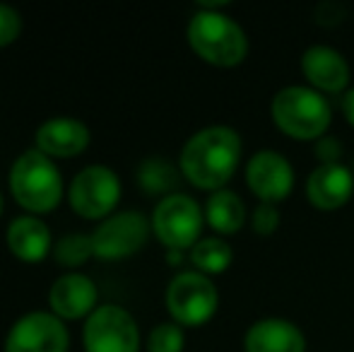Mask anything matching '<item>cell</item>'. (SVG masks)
Listing matches in <instances>:
<instances>
[{
	"label": "cell",
	"instance_id": "ac0fdd59",
	"mask_svg": "<svg viewBox=\"0 0 354 352\" xmlns=\"http://www.w3.org/2000/svg\"><path fill=\"white\" fill-rule=\"evenodd\" d=\"M8 249L24 263H39L51 251V232L34 215H24L10 222Z\"/></svg>",
	"mask_w": 354,
	"mask_h": 352
},
{
	"label": "cell",
	"instance_id": "f1b7e54d",
	"mask_svg": "<svg viewBox=\"0 0 354 352\" xmlns=\"http://www.w3.org/2000/svg\"><path fill=\"white\" fill-rule=\"evenodd\" d=\"M350 169H352V174H354V160H352V165H350Z\"/></svg>",
	"mask_w": 354,
	"mask_h": 352
},
{
	"label": "cell",
	"instance_id": "8fae6325",
	"mask_svg": "<svg viewBox=\"0 0 354 352\" xmlns=\"http://www.w3.org/2000/svg\"><path fill=\"white\" fill-rule=\"evenodd\" d=\"M299 68L306 85L323 97H342L352 87V68L337 48L313 44L299 58Z\"/></svg>",
	"mask_w": 354,
	"mask_h": 352
},
{
	"label": "cell",
	"instance_id": "ffe728a7",
	"mask_svg": "<svg viewBox=\"0 0 354 352\" xmlns=\"http://www.w3.org/2000/svg\"><path fill=\"white\" fill-rule=\"evenodd\" d=\"M140 183L147 193L157 196V193H164V198L176 193L178 183V176H176V169L171 165H167L164 160H147L142 162L140 167Z\"/></svg>",
	"mask_w": 354,
	"mask_h": 352
},
{
	"label": "cell",
	"instance_id": "7402d4cb",
	"mask_svg": "<svg viewBox=\"0 0 354 352\" xmlns=\"http://www.w3.org/2000/svg\"><path fill=\"white\" fill-rule=\"evenodd\" d=\"M186 333L178 324H159L147 335V352H183Z\"/></svg>",
	"mask_w": 354,
	"mask_h": 352
},
{
	"label": "cell",
	"instance_id": "603a6c76",
	"mask_svg": "<svg viewBox=\"0 0 354 352\" xmlns=\"http://www.w3.org/2000/svg\"><path fill=\"white\" fill-rule=\"evenodd\" d=\"M282 215L277 210V205H268V203H258L256 207L248 215V225H251V232L258 237H272L277 230H280Z\"/></svg>",
	"mask_w": 354,
	"mask_h": 352
},
{
	"label": "cell",
	"instance_id": "9c48e42d",
	"mask_svg": "<svg viewBox=\"0 0 354 352\" xmlns=\"http://www.w3.org/2000/svg\"><path fill=\"white\" fill-rule=\"evenodd\" d=\"M71 205L84 220H102L111 215L121 198V181L116 172L102 165L84 167L71 183Z\"/></svg>",
	"mask_w": 354,
	"mask_h": 352
},
{
	"label": "cell",
	"instance_id": "4fadbf2b",
	"mask_svg": "<svg viewBox=\"0 0 354 352\" xmlns=\"http://www.w3.org/2000/svg\"><path fill=\"white\" fill-rule=\"evenodd\" d=\"M304 196L308 205L321 212L345 207L354 196V174L347 165H318L304 183Z\"/></svg>",
	"mask_w": 354,
	"mask_h": 352
},
{
	"label": "cell",
	"instance_id": "cb8c5ba5",
	"mask_svg": "<svg viewBox=\"0 0 354 352\" xmlns=\"http://www.w3.org/2000/svg\"><path fill=\"white\" fill-rule=\"evenodd\" d=\"M313 22L323 29H335L347 19V8L337 0H323L313 8Z\"/></svg>",
	"mask_w": 354,
	"mask_h": 352
},
{
	"label": "cell",
	"instance_id": "5b68a950",
	"mask_svg": "<svg viewBox=\"0 0 354 352\" xmlns=\"http://www.w3.org/2000/svg\"><path fill=\"white\" fill-rule=\"evenodd\" d=\"M167 309L181 328H198L217 314L219 290L212 277L198 270H183L171 277L167 287Z\"/></svg>",
	"mask_w": 354,
	"mask_h": 352
},
{
	"label": "cell",
	"instance_id": "4316f807",
	"mask_svg": "<svg viewBox=\"0 0 354 352\" xmlns=\"http://www.w3.org/2000/svg\"><path fill=\"white\" fill-rule=\"evenodd\" d=\"M342 116H345L347 126L354 128V85L342 94Z\"/></svg>",
	"mask_w": 354,
	"mask_h": 352
},
{
	"label": "cell",
	"instance_id": "5bb4252c",
	"mask_svg": "<svg viewBox=\"0 0 354 352\" xmlns=\"http://www.w3.org/2000/svg\"><path fill=\"white\" fill-rule=\"evenodd\" d=\"M304 331L282 316L253 321L243 333V352H306Z\"/></svg>",
	"mask_w": 354,
	"mask_h": 352
},
{
	"label": "cell",
	"instance_id": "ba28073f",
	"mask_svg": "<svg viewBox=\"0 0 354 352\" xmlns=\"http://www.w3.org/2000/svg\"><path fill=\"white\" fill-rule=\"evenodd\" d=\"M294 174H297L294 165L282 152L266 147L248 157L243 178H246V186L253 193V198H258V203L280 205L294 191V181H297Z\"/></svg>",
	"mask_w": 354,
	"mask_h": 352
},
{
	"label": "cell",
	"instance_id": "44dd1931",
	"mask_svg": "<svg viewBox=\"0 0 354 352\" xmlns=\"http://www.w3.org/2000/svg\"><path fill=\"white\" fill-rule=\"evenodd\" d=\"M53 256L61 266H82L89 256H94V244L92 237L84 234H68L53 249Z\"/></svg>",
	"mask_w": 354,
	"mask_h": 352
},
{
	"label": "cell",
	"instance_id": "83f0119b",
	"mask_svg": "<svg viewBox=\"0 0 354 352\" xmlns=\"http://www.w3.org/2000/svg\"><path fill=\"white\" fill-rule=\"evenodd\" d=\"M0 212H3V196H0Z\"/></svg>",
	"mask_w": 354,
	"mask_h": 352
},
{
	"label": "cell",
	"instance_id": "9a60e30c",
	"mask_svg": "<svg viewBox=\"0 0 354 352\" xmlns=\"http://www.w3.org/2000/svg\"><path fill=\"white\" fill-rule=\"evenodd\" d=\"M97 304V285L87 275L68 272L58 277L48 292V306L58 319H82L94 311Z\"/></svg>",
	"mask_w": 354,
	"mask_h": 352
},
{
	"label": "cell",
	"instance_id": "6da1fadb",
	"mask_svg": "<svg viewBox=\"0 0 354 352\" xmlns=\"http://www.w3.org/2000/svg\"><path fill=\"white\" fill-rule=\"evenodd\" d=\"M243 142L236 128L207 126L193 133L181 147L178 169L191 186L201 191H222L241 165Z\"/></svg>",
	"mask_w": 354,
	"mask_h": 352
},
{
	"label": "cell",
	"instance_id": "8992f818",
	"mask_svg": "<svg viewBox=\"0 0 354 352\" xmlns=\"http://www.w3.org/2000/svg\"><path fill=\"white\" fill-rule=\"evenodd\" d=\"M205 212L196 198L171 193L162 198L152 212V232L169 251H191L203 239Z\"/></svg>",
	"mask_w": 354,
	"mask_h": 352
},
{
	"label": "cell",
	"instance_id": "7c38bea8",
	"mask_svg": "<svg viewBox=\"0 0 354 352\" xmlns=\"http://www.w3.org/2000/svg\"><path fill=\"white\" fill-rule=\"evenodd\" d=\"M68 328L46 311L24 314L10 328L5 352H68Z\"/></svg>",
	"mask_w": 354,
	"mask_h": 352
},
{
	"label": "cell",
	"instance_id": "e0dca14e",
	"mask_svg": "<svg viewBox=\"0 0 354 352\" xmlns=\"http://www.w3.org/2000/svg\"><path fill=\"white\" fill-rule=\"evenodd\" d=\"M205 222L207 227L214 232L217 237H234L248 225V207L243 203V198L239 193L229 191V188H222V191H214L207 196L205 201Z\"/></svg>",
	"mask_w": 354,
	"mask_h": 352
},
{
	"label": "cell",
	"instance_id": "7a4b0ae2",
	"mask_svg": "<svg viewBox=\"0 0 354 352\" xmlns=\"http://www.w3.org/2000/svg\"><path fill=\"white\" fill-rule=\"evenodd\" d=\"M188 46L214 68H236L248 58L251 44L243 27L224 12V3H201L186 29Z\"/></svg>",
	"mask_w": 354,
	"mask_h": 352
},
{
	"label": "cell",
	"instance_id": "2e32d148",
	"mask_svg": "<svg viewBox=\"0 0 354 352\" xmlns=\"http://www.w3.org/2000/svg\"><path fill=\"white\" fill-rule=\"evenodd\" d=\"M89 145V131L75 118H51L37 131V150L46 157H77Z\"/></svg>",
	"mask_w": 354,
	"mask_h": 352
},
{
	"label": "cell",
	"instance_id": "d6986e66",
	"mask_svg": "<svg viewBox=\"0 0 354 352\" xmlns=\"http://www.w3.org/2000/svg\"><path fill=\"white\" fill-rule=\"evenodd\" d=\"M188 259L196 266L198 272L212 277L227 272L234 263V249L224 237H203L191 251H188Z\"/></svg>",
	"mask_w": 354,
	"mask_h": 352
},
{
	"label": "cell",
	"instance_id": "277c9868",
	"mask_svg": "<svg viewBox=\"0 0 354 352\" xmlns=\"http://www.w3.org/2000/svg\"><path fill=\"white\" fill-rule=\"evenodd\" d=\"M10 193L29 212H51L61 203L63 181L51 157L27 150L10 169Z\"/></svg>",
	"mask_w": 354,
	"mask_h": 352
},
{
	"label": "cell",
	"instance_id": "3957f363",
	"mask_svg": "<svg viewBox=\"0 0 354 352\" xmlns=\"http://www.w3.org/2000/svg\"><path fill=\"white\" fill-rule=\"evenodd\" d=\"M270 121L289 140L318 142L333 126V106L308 85H287L272 94Z\"/></svg>",
	"mask_w": 354,
	"mask_h": 352
},
{
	"label": "cell",
	"instance_id": "30bf717a",
	"mask_svg": "<svg viewBox=\"0 0 354 352\" xmlns=\"http://www.w3.org/2000/svg\"><path fill=\"white\" fill-rule=\"evenodd\" d=\"M149 237V222L142 212L126 210L111 215L92 234L94 256L102 261H121L138 254Z\"/></svg>",
	"mask_w": 354,
	"mask_h": 352
},
{
	"label": "cell",
	"instance_id": "52a82bcc",
	"mask_svg": "<svg viewBox=\"0 0 354 352\" xmlns=\"http://www.w3.org/2000/svg\"><path fill=\"white\" fill-rule=\"evenodd\" d=\"M84 352H138L140 331L126 309L106 304L87 316L82 331Z\"/></svg>",
	"mask_w": 354,
	"mask_h": 352
},
{
	"label": "cell",
	"instance_id": "484cf974",
	"mask_svg": "<svg viewBox=\"0 0 354 352\" xmlns=\"http://www.w3.org/2000/svg\"><path fill=\"white\" fill-rule=\"evenodd\" d=\"M313 150H316L318 165H340L342 155H345V147L335 136H326L318 142H313Z\"/></svg>",
	"mask_w": 354,
	"mask_h": 352
},
{
	"label": "cell",
	"instance_id": "d4e9b609",
	"mask_svg": "<svg viewBox=\"0 0 354 352\" xmlns=\"http://www.w3.org/2000/svg\"><path fill=\"white\" fill-rule=\"evenodd\" d=\"M19 29H22V19L19 12L10 5L0 3V48L12 44L19 37Z\"/></svg>",
	"mask_w": 354,
	"mask_h": 352
}]
</instances>
